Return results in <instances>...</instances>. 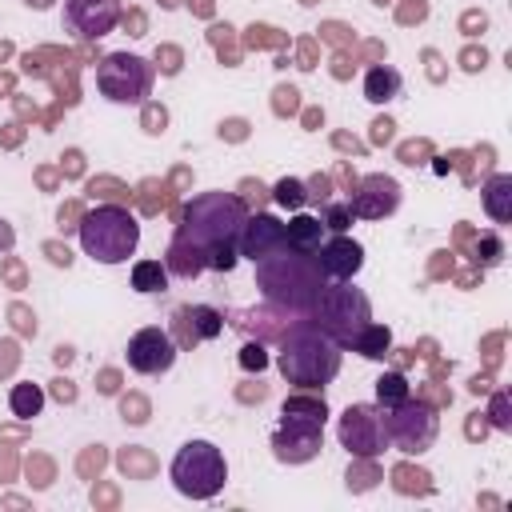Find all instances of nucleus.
<instances>
[{
  "label": "nucleus",
  "mask_w": 512,
  "mask_h": 512,
  "mask_svg": "<svg viewBox=\"0 0 512 512\" xmlns=\"http://www.w3.org/2000/svg\"><path fill=\"white\" fill-rule=\"evenodd\" d=\"M340 364H344V348L324 328H316L312 316H296L280 332L276 368L292 388L316 392V388H324L340 376Z\"/></svg>",
  "instance_id": "nucleus-1"
},
{
  "label": "nucleus",
  "mask_w": 512,
  "mask_h": 512,
  "mask_svg": "<svg viewBox=\"0 0 512 512\" xmlns=\"http://www.w3.org/2000/svg\"><path fill=\"white\" fill-rule=\"evenodd\" d=\"M256 288L268 300V308L308 316L324 288V272L312 252H296L284 244V248L268 252L264 260H256Z\"/></svg>",
  "instance_id": "nucleus-2"
},
{
  "label": "nucleus",
  "mask_w": 512,
  "mask_h": 512,
  "mask_svg": "<svg viewBox=\"0 0 512 512\" xmlns=\"http://www.w3.org/2000/svg\"><path fill=\"white\" fill-rule=\"evenodd\" d=\"M244 216H248V204L240 196H232V192H200V196H192L184 204L176 236L196 244L204 252V264H208V252L236 244Z\"/></svg>",
  "instance_id": "nucleus-3"
},
{
  "label": "nucleus",
  "mask_w": 512,
  "mask_h": 512,
  "mask_svg": "<svg viewBox=\"0 0 512 512\" xmlns=\"http://www.w3.org/2000/svg\"><path fill=\"white\" fill-rule=\"evenodd\" d=\"M76 232H80L84 256H92L96 264H124L140 248V224L120 204H96V208H88L80 216Z\"/></svg>",
  "instance_id": "nucleus-4"
},
{
  "label": "nucleus",
  "mask_w": 512,
  "mask_h": 512,
  "mask_svg": "<svg viewBox=\"0 0 512 512\" xmlns=\"http://www.w3.org/2000/svg\"><path fill=\"white\" fill-rule=\"evenodd\" d=\"M312 324L324 328L340 348H348L368 324H372V300L348 284V280H324L316 304H312Z\"/></svg>",
  "instance_id": "nucleus-5"
},
{
  "label": "nucleus",
  "mask_w": 512,
  "mask_h": 512,
  "mask_svg": "<svg viewBox=\"0 0 512 512\" xmlns=\"http://www.w3.org/2000/svg\"><path fill=\"white\" fill-rule=\"evenodd\" d=\"M168 480L188 500H212L228 484V460L212 440H188L168 464Z\"/></svg>",
  "instance_id": "nucleus-6"
},
{
  "label": "nucleus",
  "mask_w": 512,
  "mask_h": 512,
  "mask_svg": "<svg viewBox=\"0 0 512 512\" xmlns=\"http://www.w3.org/2000/svg\"><path fill=\"white\" fill-rule=\"evenodd\" d=\"M152 60L136 56V52H108L96 60V92L108 100V104H124V108H136L152 96Z\"/></svg>",
  "instance_id": "nucleus-7"
},
{
  "label": "nucleus",
  "mask_w": 512,
  "mask_h": 512,
  "mask_svg": "<svg viewBox=\"0 0 512 512\" xmlns=\"http://www.w3.org/2000/svg\"><path fill=\"white\" fill-rule=\"evenodd\" d=\"M380 416H384L388 444L400 448L404 456H424L440 436V416L428 404L412 400V396L404 404H396V408H380Z\"/></svg>",
  "instance_id": "nucleus-8"
},
{
  "label": "nucleus",
  "mask_w": 512,
  "mask_h": 512,
  "mask_svg": "<svg viewBox=\"0 0 512 512\" xmlns=\"http://www.w3.org/2000/svg\"><path fill=\"white\" fill-rule=\"evenodd\" d=\"M336 436L340 444L356 456V460H376L388 448V432H384V416L376 404H348L336 420Z\"/></svg>",
  "instance_id": "nucleus-9"
},
{
  "label": "nucleus",
  "mask_w": 512,
  "mask_h": 512,
  "mask_svg": "<svg viewBox=\"0 0 512 512\" xmlns=\"http://www.w3.org/2000/svg\"><path fill=\"white\" fill-rule=\"evenodd\" d=\"M324 448V420L280 412V424L272 432V456L280 464H308Z\"/></svg>",
  "instance_id": "nucleus-10"
},
{
  "label": "nucleus",
  "mask_w": 512,
  "mask_h": 512,
  "mask_svg": "<svg viewBox=\"0 0 512 512\" xmlns=\"http://www.w3.org/2000/svg\"><path fill=\"white\" fill-rule=\"evenodd\" d=\"M124 356H128V368H132V372H140V376H160V372H168V368L176 364L180 348H176L172 332L148 324V328H140V332L128 336Z\"/></svg>",
  "instance_id": "nucleus-11"
},
{
  "label": "nucleus",
  "mask_w": 512,
  "mask_h": 512,
  "mask_svg": "<svg viewBox=\"0 0 512 512\" xmlns=\"http://www.w3.org/2000/svg\"><path fill=\"white\" fill-rule=\"evenodd\" d=\"M124 16V4L120 0H64V32L80 36V40H100L108 36Z\"/></svg>",
  "instance_id": "nucleus-12"
},
{
  "label": "nucleus",
  "mask_w": 512,
  "mask_h": 512,
  "mask_svg": "<svg viewBox=\"0 0 512 512\" xmlns=\"http://www.w3.org/2000/svg\"><path fill=\"white\" fill-rule=\"evenodd\" d=\"M400 196H404V188L392 180V176H384V172H372V176H364L360 184H356V192H352V212H356V220H384V216H392L396 208H400Z\"/></svg>",
  "instance_id": "nucleus-13"
},
{
  "label": "nucleus",
  "mask_w": 512,
  "mask_h": 512,
  "mask_svg": "<svg viewBox=\"0 0 512 512\" xmlns=\"http://www.w3.org/2000/svg\"><path fill=\"white\" fill-rule=\"evenodd\" d=\"M284 248V220H276L272 212H248L236 236V252L240 260H264L268 252Z\"/></svg>",
  "instance_id": "nucleus-14"
},
{
  "label": "nucleus",
  "mask_w": 512,
  "mask_h": 512,
  "mask_svg": "<svg viewBox=\"0 0 512 512\" xmlns=\"http://www.w3.org/2000/svg\"><path fill=\"white\" fill-rule=\"evenodd\" d=\"M172 328H176V348H196L224 332V312L212 304H180L172 312Z\"/></svg>",
  "instance_id": "nucleus-15"
},
{
  "label": "nucleus",
  "mask_w": 512,
  "mask_h": 512,
  "mask_svg": "<svg viewBox=\"0 0 512 512\" xmlns=\"http://www.w3.org/2000/svg\"><path fill=\"white\" fill-rule=\"evenodd\" d=\"M324 280H352L360 268H364V244L352 240L348 232H336V236H324V244L312 252Z\"/></svg>",
  "instance_id": "nucleus-16"
},
{
  "label": "nucleus",
  "mask_w": 512,
  "mask_h": 512,
  "mask_svg": "<svg viewBox=\"0 0 512 512\" xmlns=\"http://www.w3.org/2000/svg\"><path fill=\"white\" fill-rule=\"evenodd\" d=\"M400 88H404V76L392 64H372L364 72V100L368 104H388L400 96Z\"/></svg>",
  "instance_id": "nucleus-17"
},
{
  "label": "nucleus",
  "mask_w": 512,
  "mask_h": 512,
  "mask_svg": "<svg viewBox=\"0 0 512 512\" xmlns=\"http://www.w3.org/2000/svg\"><path fill=\"white\" fill-rule=\"evenodd\" d=\"M480 200H484V212H488L496 224H508V220H512V176H508V172L488 176L484 188H480Z\"/></svg>",
  "instance_id": "nucleus-18"
},
{
  "label": "nucleus",
  "mask_w": 512,
  "mask_h": 512,
  "mask_svg": "<svg viewBox=\"0 0 512 512\" xmlns=\"http://www.w3.org/2000/svg\"><path fill=\"white\" fill-rule=\"evenodd\" d=\"M284 244L296 248V252H316V248L324 244V224H320V216L296 212V216L284 224Z\"/></svg>",
  "instance_id": "nucleus-19"
},
{
  "label": "nucleus",
  "mask_w": 512,
  "mask_h": 512,
  "mask_svg": "<svg viewBox=\"0 0 512 512\" xmlns=\"http://www.w3.org/2000/svg\"><path fill=\"white\" fill-rule=\"evenodd\" d=\"M164 268H168V276L192 280V276H200L208 264H204V252H200L196 244H188V240L172 236V244H168V256H164Z\"/></svg>",
  "instance_id": "nucleus-20"
},
{
  "label": "nucleus",
  "mask_w": 512,
  "mask_h": 512,
  "mask_svg": "<svg viewBox=\"0 0 512 512\" xmlns=\"http://www.w3.org/2000/svg\"><path fill=\"white\" fill-rule=\"evenodd\" d=\"M128 280H132V288L140 292V296H156V292H164L168 288V268L160 264V260H136L132 264V272H128Z\"/></svg>",
  "instance_id": "nucleus-21"
},
{
  "label": "nucleus",
  "mask_w": 512,
  "mask_h": 512,
  "mask_svg": "<svg viewBox=\"0 0 512 512\" xmlns=\"http://www.w3.org/2000/svg\"><path fill=\"white\" fill-rule=\"evenodd\" d=\"M348 348H352L356 356H364V360H384V356L392 352V328H388V324H368Z\"/></svg>",
  "instance_id": "nucleus-22"
},
{
  "label": "nucleus",
  "mask_w": 512,
  "mask_h": 512,
  "mask_svg": "<svg viewBox=\"0 0 512 512\" xmlns=\"http://www.w3.org/2000/svg\"><path fill=\"white\" fill-rule=\"evenodd\" d=\"M8 408H12V416L16 420H32V416H40L44 412V388L40 384H12V392H8Z\"/></svg>",
  "instance_id": "nucleus-23"
},
{
  "label": "nucleus",
  "mask_w": 512,
  "mask_h": 512,
  "mask_svg": "<svg viewBox=\"0 0 512 512\" xmlns=\"http://www.w3.org/2000/svg\"><path fill=\"white\" fill-rule=\"evenodd\" d=\"M408 396H412V388H408V376L404 372H384L376 380V408H396Z\"/></svg>",
  "instance_id": "nucleus-24"
},
{
  "label": "nucleus",
  "mask_w": 512,
  "mask_h": 512,
  "mask_svg": "<svg viewBox=\"0 0 512 512\" xmlns=\"http://www.w3.org/2000/svg\"><path fill=\"white\" fill-rule=\"evenodd\" d=\"M272 200H276L280 208H288V212H300V208L308 204V188H304V180L284 176V180L272 184Z\"/></svg>",
  "instance_id": "nucleus-25"
},
{
  "label": "nucleus",
  "mask_w": 512,
  "mask_h": 512,
  "mask_svg": "<svg viewBox=\"0 0 512 512\" xmlns=\"http://www.w3.org/2000/svg\"><path fill=\"white\" fill-rule=\"evenodd\" d=\"M352 220H356V212H352V204L344 200V204H336V200H324L320 204V224H324V232H348L352 228Z\"/></svg>",
  "instance_id": "nucleus-26"
},
{
  "label": "nucleus",
  "mask_w": 512,
  "mask_h": 512,
  "mask_svg": "<svg viewBox=\"0 0 512 512\" xmlns=\"http://www.w3.org/2000/svg\"><path fill=\"white\" fill-rule=\"evenodd\" d=\"M392 480H396V492H420V496H424V492H432V476H428L424 468H416V472H412L408 464H400V468L392 472Z\"/></svg>",
  "instance_id": "nucleus-27"
},
{
  "label": "nucleus",
  "mask_w": 512,
  "mask_h": 512,
  "mask_svg": "<svg viewBox=\"0 0 512 512\" xmlns=\"http://www.w3.org/2000/svg\"><path fill=\"white\" fill-rule=\"evenodd\" d=\"M240 364H244L248 372H252V368L264 372V368H268V352H264V344H260V340H248V344L240 348Z\"/></svg>",
  "instance_id": "nucleus-28"
},
{
  "label": "nucleus",
  "mask_w": 512,
  "mask_h": 512,
  "mask_svg": "<svg viewBox=\"0 0 512 512\" xmlns=\"http://www.w3.org/2000/svg\"><path fill=\"white\" fill-rule=\"evenodd\" d=\"M304 188H308V204H324V200H332V180L328 176H312V180H304Z\"/></svg>",
  "instance_id": "nucleus-29"
},
{
  "label": "nucleus",
  "mask_w": 512,
  "mask_h": 512,
  "mask_svg": "<svg viewBox=\"0 0 512 512\" xmlns=\"http://www.w3.org/2000/svg\"><path fill=\"white\" fill-rule=\"evenodd\" d=\"M476 252H480V256H476V260H480V264H484V268H492V264H500V256H504V244H500V240H496V236H484V240H480V248H476Z\"/></svg>",
  "instance_id": "nucleus-30"
},
{
  "label": "nucleus",
  "mask_w": 512,
  "mask_h": 512,
  "mask_svg": "<svg viewBox=\"0 0 512 512\" xmlns=\"http://www.w3.org/2000/svg\"><path fill=\"white\" fill-rule=\"evenodd\" d=\"M508 424H512V420L504 416V392H500V396H496V428H508Z\"/></svg>",
  "instance_id": "nucleus-31"
},
{
  "label": "nucleus",
  "mask_w": 512,
  "mask_h": 512,
  "mask_svg": "<svg viewBox=\"0 0 512 512\" xmlns=\"http://www.w3.org/2000/svg\"><path fill=\"white\" fill-rule=\"evenodd\" d=\"M56 396H60V400H72V396H76V388H72L68 380H56Z\"/></svg>",
  "instance_id": "nucleus-32"
},
{
  "label": "nucleus",
  "mask_w": 512,
  "mask_h": 512,
  "mask_svg": "<svg viewBox=\"0 0 512 512\" xmlns=\"http://www.w3.org/2000/svg\"><path fill=\"white\" fill-rule=\"evenodd\" d=\"M12 240H16V236H12V228L0 220V248H12Z\"/></svg>",
  "instance_id": "nucleus-33"
},
{
  "label": "nucleus",
  "mask_w": 512,
  "mask_h": 512,
  "mask_svg": "<svg viewBox=\"0 0 512 512\" xmlns=\"http://www.w3.org/2000/svg\"><path fill=\"white\" fill-rule=\"evenodd\" d=\"M388 136H392V124H388V120H380V124H376V140H388Z\"/></svg>",
  "instance_id": "nucleus-34"
},
{
  "label": "nucleus",
  "mask_w": 512,
  "mask_h": 512,
  "mask_svg": "<svg viewBox=\"0 0 512 512\" xmlns=\"http://www.w3.org/2000/svg\"><path fill=\"white\" fill-rule=\"evenodd\" d=\"M24 4H32V8H48L52 0H24Z\"/></svg>",
  "instance_id": "nucleus-35"
}]
</instances>
